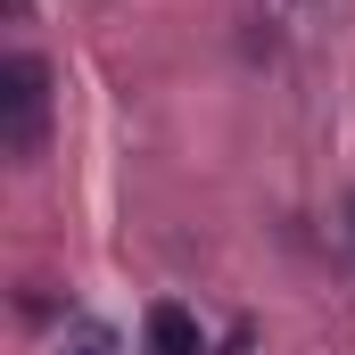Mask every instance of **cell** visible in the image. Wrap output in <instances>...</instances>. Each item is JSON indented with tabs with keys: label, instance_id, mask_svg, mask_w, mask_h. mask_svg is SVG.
<instances>
[{
	"label": "cell",
	"instance_id": "3",
	"mask_svg": "<svg viewBox=\"0 0 355 355\" xmlns=\"http://www.w3.org/2000/svg\"><path fill=\"white\" fill-rule=\"evenodd\" d=\"M58 355H124V339H116V322H99V314H75V322L58 331Z\"/></svg>",
	"mask_w": 355,
	"mask_h": 355
},
{
	"label": "cell",
	"instance_id": "1",
	"mask_svg": "<svg viewBox=\"0 0 355 355\" xmlns=\"http://www.w3.org/2000/svg\"><path fill=\"white\" fill-rule=\"evenodd\" d=\"M42 116H50V67L33 50H8V67H0V141H8V157L42 149Z\"/></svg>",
	"mask_w": 355,
	"mask_h": 355
},
{
	"label": "cell",
	"instance_id": "2",
	"mask_svg": "<svg viewBox=\"0 0 355 355\" xmlns=\"http://www.w3.org/2000/svg\"><path fill=\"white\" fill-rule=\"evenodd\" d=\"M149 355H207L198 314H190V306H174V297H157V306H149Z\"/></svg>",
	"mask_w": 355,
	"mask_h": 355
}]
</instances>
